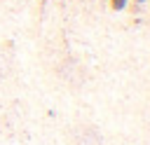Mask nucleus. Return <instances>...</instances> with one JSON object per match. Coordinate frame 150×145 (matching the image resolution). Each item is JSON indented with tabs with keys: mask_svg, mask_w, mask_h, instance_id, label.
<instances>
[{
	"mask_svg": "<svg viewBox=\"0 0 150 145\" xmlns=\"http://www.w3.org/2000/svg\"><path fill=\"white\" fill-rule=\"evenodd\" d=\"M127 2H129V0H110V7L117 12V9H124V7H127Z\"/></svg>",
	"mask_w": 150,
	"mask_h": 145,
	"instance_id": "obj_1",
	"label": "nucleus"
},
{
	"mask_svg": "<svg viewBox=\"0 0 150 145\" xmlns=\"http://www.w3.org/2000/svg\"><path fill=\"white\" fill-rule=\"evenodd\" d=\"M136 2H145V0H136Z\"/></svg>",
	"mask_w": 150,
	"mask_h": 145,
	"instance_id": "obj_2",
	"label": "nucleus"
}]
</instances>
